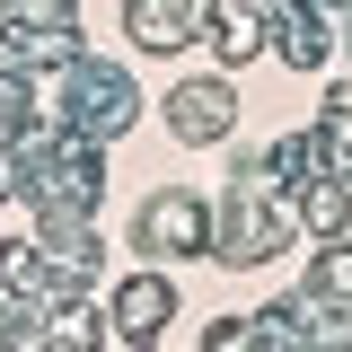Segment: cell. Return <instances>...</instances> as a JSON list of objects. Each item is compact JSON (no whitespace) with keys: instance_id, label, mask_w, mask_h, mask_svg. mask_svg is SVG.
I'll return each instance as SVG.
<instances>
[{"instance_id":"cell-3","label":"cell","mask_w":352,"mask_h":352,"mask_svg":"<svg viewBox=\"0 0 352 352\" xmlns=\"http://www.w3.org/2000/svg\"><path fill=\"white\" fill-rule=\"evenodd\" d=\"M132 80L124 71H97V62H80V106H71V132L80 141H115V132L132 124Z\"/></svg>"},{"instance_id":"cell-4","label":"cell","mask_w":352,"mask_h":352,"mask_svg":"<svg viewBox=\"0 0 352 352\" xmlns=\"http://www.w3.org/2000/svg\"><path fill=\"white\" fill-rule=\"evenodd\" d=\"M229 124H238L229 80H185V88H168V132H176V141H229Z\"/></svg>"},{"instance_id":"cell-2","label":"cell","mask_w":352,"mask_h":352,"mask_svg":"<svg viewBox=\"0 0 352 352\" xmlns=\"http://www.w3.org/2000/svg\"><path fill=\"white\" fill-rule=\"evenodd\" d=\"M115 335H124L132 352H159L168 344V317H176V282L168 273H132V282H115Z\"/></svg>"},{"instance_id":"cell-6","label":"cell","mask_w":352,"mask_h":352,"mask_svg":"<svg viewBox=\"0 0 352 352\" xmlns=\"http://www.w3.org/2000/svg\"><path fill=\"white\" fill-rule=\"evenodd\" d=\"M326 53H335V18L308 9V0H291V9H282V62H291V71H317Z\"/></svg>"},{"instance_id":"cell-7","label":"cell","mask_w":352,"mask_h":352,"mask_svg":"<svg viewBox=\"0 0 352 352\" xmlns=\"http://www.w3.org/2000/svg\"><path fill=\"white\" fill-rule=\"evenodd\" d=\"M220 62H247V53H264V18H256V9H238V18H220Z\"/></svg>"},{"instance_id":"cell-5","label":"cell","mask_w":352,"mask_h":352,"mask_svg":"<svg viewBox=\"0 0 352 352\" xmlns=\"http://www.w3.org/2000/svg\"><path fill=\"white\" fill-rule=\"evenodd\" d=\"M132 36L150 44V53H185V44L203 36V18H212V0H124Z\"/></svg>"},{"instance_id":"cell-8","label":"cell","mask_w":352,"mask_h":352,"mask_svg":"<svg viewBox=\"0 0 352 352\" xmlns=\"http://www.w3.org/2000/svg\"><path fill=\"white\" fill-rule=\"evenodd\" d=\"M203 352H256V317H220L203 335Z\"/></svg>"},{"instance_id":"cell-1","label":"cell","mask_w":352,"mask_h":352,"mask_svg":"<svg viewBox=\"0 0 352 352\" xmlns=\"http://www.w3.org/2000/svg\"><path fill=\"white\" fill-rule=\"evenodd\" d=\"M132 247L141 256H203L212 247V203L203 194H150L141 212H132Z\"/></svg>"}]
</instances>
